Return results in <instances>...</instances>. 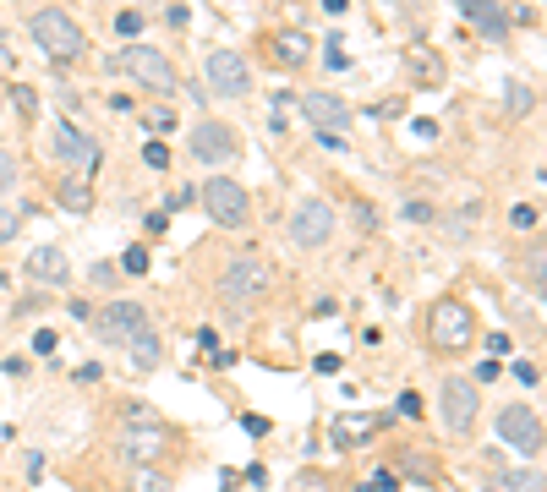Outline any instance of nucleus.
<instances>
[{
    "instance_id": "37",
    "label": "nucleus",
    "mask_w": 547,
    "mask_h": 492,
    "mask_svg": "<svg viewBox=\"0 0 547 492\" xmlns=\"http://www.w3.org/2000/svg\"><path fill=\"white\" fill-rule=\"evenodd\" d=\"M487 350H493V356H509V334H487Z\"/></svg>"
},
{
    "instance_id": "2",
    "label": "nucleus",
    "mask_w": 547,
    "mask_h": 492,
    "mask_svg": "<svg viewBox=\"0 0 547 492\" xmlns=\"http://www.w3.org/2000/svg\"><path fill=\"white\" fill-rule=\"evenodd\" d=\"M197 203L208 208V219H214L219 230H247L252 225V197H247V186H236L230 175H214V181L197 186Z\"/></svg>"
},
{
    "instance_id": "40",
    "label": "nucleus",
    "mask_w": 547,
    "mask_h": 492,
    "mask_svg": "<svg viewBox=\"0 0 547 492\" xmlns=\"http://www.w3.org/2000/svg\"><path fill=\"white\" fill-rule=\"evenodd\" d=\"M372 487L389 492V487H400V476H394V471H372Z\"/></svg>"
},
{
    "instance_id": "20",
    "label": "nucleus",
    "mask_w": 547,
    "mask_h": 492,
    "mask_svg": "<svg viewBox=\"0 0 547 492\" xmlns=\"http://www.w3.org/2000/svg\"><path fill=\"white\" fill-rule=\"evenodd\" d=\"M6 99L17 104V115H28V121H33V115H39V93H33L28 82H11V93H6Z\"/></svg>"
},
{
    "instance_id": "16",
    "label": "nucleus",
    "mask_w": 547,
    "mask_h": 492,
    "mask_svg": "<svg viewBox=\"0 0 547 492\" xmlns=\"http://www.w3.org/2000/svg\"><path fill=\"white\" fill-rule=\"evenodd\" d=\"M274 55H279L285 66H307V61H312V39H307L301 28H279V33H274Z\"/></svg>"
},
{
    "instance_id": "10",
    "label": "nucleus",
    "mask_w": 547,
    "mask_h": 492,
    "mask_svg": "<svg viewBox=\"0 0 547 492\" xmlns=\"http://www.w3.org/2000/svg\"><path fill=\"white\" fill-rule=\"evenodd\" d=\"M334 236V208L323 203V197H307V203H296V214H290V241L296 246H329Z\"/></svg>"
},
{
    "instance_id": "5",
    "label": "nucleus",
    "mask_w": 547,
    "mask_h": 492,
    "mask_svg": "<svg viewBox=\"0 0 547 492\" xmlns=\"http://www.w3.org/2000/svg\"><path fill=\"white\" fill-rule=\"evenodd\" d=\"M476 416H482V389L471 378H444V389H438V421L455 438H465L476 427Z\"/></svg>"
},
{
    "instance_id": "31",
    "label": "nucleus",
    "mask_w": 547,
    "mask_h": 492,
    "mask_svg": "<svg viewBox=\"0 0 547 492\" xmlns=\"http://www.w3.org/2000/svg\"><path fill=\"white\" fill-rule=\"evenodd\" d=\"M55 345H61V334H55V328H33V350H39V356H50Z\"/></svg>"
},
{
    "instance_id": "12",
    "label": "nucleus",
    "mask_w": 547,
    "mask_h": 492,
    "mask_svg": "<svg viewBox=\"0 0 547 492\" xmlns=\"http://www.w3.org/2000/svg\"><path fill=\"white\" fill-rule=\"evenodd\" d=\"M301 115H307L312 132H329V137L351 132V104L340 93H301Z\"/></svg>"
},
{
    "instance_id": "18",
    "label": "nucleus",
    "mask_w": 547,
    "mask_h": 492,
    "mask_svg": "<svg viewBox=\"0 0 547 492\" xmlns=\"http://www.w3.org/2000/svg\"><path fill=\"white\" fill-rule=\"evenodd\" d=\"M55 203H61L66 214H88V208H93V186L83 181V175H66V181L55 186Z\"/></svg>"
},
{
    "instance_id": "33",
    "label": "nucleus",
    "mask_w": 547,
    "mask_h": 492,
    "mask_svg": "<svg viewBox=\"0 0 547 492\" xmlns=\"http://www.w3.org/2000/svg\"><path fill=\"white\" fill-rule=\"evenodd\" d=\"M515 378L526 383V389H537L542 383V372H537V361H515Z\"/></svg>"
},
{
    "instance_id": "39",
    "label": "nucleus",
    "mask_w": 547,
    "mask_h": 492,
    "mask_svg": "<svg viewBox=\"0 0 547 492\" xmlns=\"http://www.w3.org/2000/svg\"><path fill=\"white\" fill-rule=\"evenodd\" d=\"M22 465H28V482H39V476H44V454H28Z\"/></svg>"
},
{
    "instance_id": "15",
    "label": "nucleus",
    "mask_w": 547,
    "mask_h": 492,
    "mask_svg": "<svg viewBox=\"0 0 547 492\" xmlns=\"http://www.w3.org/2000/svg\"><path fill=\"white\" fill-rule=\"evenodd\" d=\"M455 6H460L465 17H471L493 44H504V39H509V17H504V6H498V0H455Z\"/></svg>"
},
{
    "instance_id": "38",
    "label": "nucleus",
    "mask_w": 547,
    "mask_h": 492,
    "mask_svg": "<svg viewBox=\"0 0 547 492\" xmlns=\"http://www.w3.org/2000/svg\"><path fill=\"white\" fill-rule=\"evenodd\" d=\"M498 372H504V367H498V356H493V361H482V367H476V378H482V383H493Z\"/></svg>"
},
{
    "instance_id": "11",
    "label": "nucleus",
    "mask_w": 547,
    "mask_h": 492,
    "mask_svg": "<svg viewBox=\"0 0 547 492\" xmlns=\"http://www.w3.org/2000/svg\"><path fill=\"white\" fill-rule=\"evenodd\" d=\"M137 328H148V312L137 307V301H110V307L93 312V334H99L104 345H126Z\"/></svg>"
},
{
    "instance_id": "14",
    "label": "nucleus",
    "mask_w": 547,
    "mask_h": 492,
    "mask_svg": "<svg viewBox=\"0 0 547 492\" xmlns=\"http://www.w3.org/2000/svg\"><path fill=\"white\" fill-rule=\"evenodd\" d=\"M28 279L33 285H50V290H66L72 285V257L61 246H33L28 252Z\"/></svg>"
},
{
    "instance_id": "21",
    "label": "nucleus",
    "mask_w": 547,
    "mask_h": 492,
    "mask_svg": "<svg viewBox=\"0 0 547 492\" xmlns=\"http://www.w3.org/2000/svg\"><path fill=\"white\" fill-rule=\"evenodd\" d=\"M531 104H537V93L526 82H509V115H531Z\"/></svg>"
},
{
    "instance_id": "36",
    "label": "nucleus",
    "mask_w": 547,
    "mask_h": 492,
    "mask_svg": "<svg viewBox=\"0 0 547 492\" xmlns=\"http://www.w3.org/2000/svg\"><path fill=\"white\" fill-rule=\"evenodd\" d=\"M400 416L416 421V416H422V400H416V394H400Z\"/></svg>"
},
{
    "instance_id": "25",
    "label": "nucleus",
    "mask_w": 547,
    "mask_h": 492,
    "mask_svg": "<svg viewBox=\"0 0 547 492\" xmlns=\"http://www.w3.org/2000/svg\"><path fill=\"white\" fill-rule=\"evenodd\" d=\"M143 126H148L154 137H165L170 126H176V115H170V110H148V115H143Z\"/></svg>"
},
{
    "instance_id": "34",
    "label": "nucleus",
    "mask_w": 547,
    "mask_h": 492,
    "mask_svg": "<svg viewBox=\"0 0 547 492\" xmlns=\"http://www.w3.org/2000/svg\"><path fill=\"white\" fill-rule=\"evenodd\" d=\"M241 427H247L252 438H269V416H258V410H252V416H241Z\"/></svg>"
},
{
    "instance_id": "30",
    "label": "nucleus",
    "mask_w": 547,
    "mask_h": 492,
    "mask_svg": "<svg viewBox=\"0 0 547 492\" xmlns=\"http://www.w3.org/2000/svg\"><path fill=\"white\" fill-rule=\"evenodd\" d=\"M509 219H515V230H537V219H542V214H537V203H520Z\"/></svg>"
},
{
    "instance_id": "29",
    "label": "nucleus",
    "mask_w": 547,
    "mask_h": 492,
    "mask_svg": "<svg viewBox=\"0 0 547 492\" xmlns=\"http://www.w3.org/2000/svg\"><path fill=\"white\" fill-rule=\"evenodd\" d=\"M405 465H411V476H416V482H427V487H438V471H433V465H427V460H422V454H411V460H405Z\"/></svg>"
},
{
    "instance_id": "22",
    "label": "nucleus",
    "mask_w": 547,
    "mask_h": 492,
    "mask_svg": "<svg viewBox=\"0 0 547 492\" xmlns=\"http://www.w3.org/2000/svg\"><path fill=\"white\" fill-rule=\"evenodd\" d=\"M22 230V208H11V203H0V246H6L11 236Z\"/></svg>"
},
{
    "instance_id": "9",
    "label": "nucleus",
    "mask_w": 547,
    "mask_h": 492,
    "mask_svg": "<svg viewBox=\"0 0 547 492\" xmlns=\"http://www.w3.org/2000/svg\"><path fill=\"white\" fill-rule=\"evenodd\" d=\"M50 143H55V159L72 164L77 175H93V170H99V143H93V137H88L77 121H55Z\"/></svg>"
},
{
    "instance_id": "17",
    "label": "nucleus",
    "mask_w": 547,
    "mask_h": 492,
    "mask_svg": "<svg viewBox=\"0 0 547 492\" xmlns=\"http://www.w3.org/2000/svg\"><path fill=\"white\" fill-rule=\"evenodd\" d=\"M126 356H132L137 372H154L159 367V334H154V328H137V334L126 339Z\"/></svg>"
},
{
    "instance_id": "7",
    "label": "nucleus",
    "mask_w": 547,
    "mask_h": 492,
    "mask_svg": "<svg viewBox=\"0 0 547 492\" xmlns=\"http://www.w3.org/2000/svg\"><path fill=\"white\" fill-rule=\"evenodd\" d=\"M498 438H504L509 449H520L526 460H537L542 454V416L531 405H504L498 410Z\"/></svg>"
},
{
    "instance_id": "27",
    "label": "nucleus",
    "mask_w": 547,
    "mask_h": 492,
    "mask_svg": "<svg viewBox=\"0 0 547 492\" xmlns=\"http://www.w3.org/2000/svg\"><path fill=\"white\" fill-rule=\"evenodd\" d=\"M11 186H17V159H11L6 148H0V197H6Z\"/></svg>"
},
{
    "instance_id": "42",
    "label": "nucleus",
    "mask_w": 547,
    "mask_h": 492,
    "mask_svg": "<svg viewBox=\"0 0 547 492\" xmlns=\"http://www.w3.org/2000/svg\"><path fill=\"white\" fill-rule=\"evenodd\" d=\"M258 492H263V487H258Z\"/></svg>"
},
{
    "instance_id": "8",
    "label": "nucleus",
    "mask_w": 547,
    "mask_h": 492,
    "mask_svg": "<svg viewBox=\"0 0 547 492\" xmlns=\"http://www.w3.org/2000/svg\"><path fill=\"white\" fill-rule=\"evenodd\" d=\"M203 72H208V93H214V99H247L252 93V72L236 50H214Z\"/></svg>"
},
{
    "instance_id": "32",
    "label": "nucleus",
    "mask_w": 547,
    "mask_h": 492,
    "mask_svg": "<svg viewBox=\"0 0 547 492\" xmlns=\"http://www.w3.org/2000/svg\"><path fill=\"white\" fill-rule=\"evenodd\" d=\"M121 268H126V274H148V252H143V246H132V252L121 257Z\"/></svg>"
},
{
    "instance_id": "13",
    "label": "nucleus",
    "mask_w": 547,
    "mask_h": 492,
    "mask_svg": "<svg viewBox=\"0 0 547 492\" xmlns=\"http://www.w3.org/2000/svg\"><path fill=\"white\" fill-rule=\"evenodd\" d=\"M236 154H241V143L225 121H197L192 126V159L197 164H230Z\"/></svg>"
},
{
    "instance_id": "19",
    "label": "nucleus",
    "mask_w": 547,
    "mask_h": 492,
    "mask_svg": "<svg viewBox=\"0 0 547 492\" xmlns=\"http://www.w3.org/2000/svg\"><path fill=\"white\" fill-rule=\"evenodd\" d=\"M132 492H176V482H170L159 465H137V476H132Z\"/></svg>"
},
{
    "instance_id": "23",
    "label": "nucleus",
    "mask_w": 547,
    "mask_h": 492,
    "mask_svg": "<svg viewBox=\"0 0 547 492\" xmlns=\"http://www.w3.org/2000/svg\"><path fill=\"white\" fill-rule=\"evenodd\" d=\"M143 164H148V170H170V148H165V137H154V143L143 148Z\"/></svg>"
},
{
    "instance_id": "28",
    "label": "nucleus",
    "mask_w": 547,
    "mask_h": 492,
    "mask_svg": "<svg viewBox=\"0 0 547 492\" xmlns=\"http://www.w3.org/2000/svg\"><path fill=\"white\" fill-rule=\"evenodd\" d=\"M115 33H121V39H137V33H143V17H137V11H121V17H115Z\"/></svg>"
},
{
    "instance_id": "3",
    "label": "nucleus",
    "mask_w": 547,
    "mask_h": 492,
    "mask_svg": "<svg viewBox=\"0 0 547 492\" xmlns=\"http://www.w3.org/2000/svg\"><path fill=\"white\" fill-rule=\"evenodd\" d=\"M33 44H39L44 55H50V61H77V55H83V28H77L72 17H66L61 6H44V11H33Z\"/></svg>"
},
{
    "instance_id": "1",
    "label": "nucleus",
    "mask_w": 547,
    "mask_h": 492,
    "mask_svg": "<svg viewBox=\"0 0 547 492\" xmlns=\"http://www.w3.org/2000/svg\"><path fill=\"white\" fill-rule=\"evenodd\" d=\"M110 72L132 77L137 88H148V93H176L181 88V72L170 66V55L148 50V44H126V50L110 61Z\"/></svg>"
},
{
    "instance_id": "26",
    "label": "nucleus",
    "mask_w": 547,
    "mask_h": 492,
    "mask_svg": "<svg viewBox=\"0 0 547 492\" xmlns=\"http://www.w3.org/2000/svg\"><path fill=\"white\" fill-rule=\"evenodd\" d=\"M192 203H197V192H192V186H176V192L165 197V214H181V208H192Z\"/></svg>"
},
{
    "instance_id": "35",
    "label": "nucleus",
    "mask_w": 547,
    "mask_h": 492,
    "mask_svg": "<svg viewBox=\"0 0 547 492\" xmlns=\"http://www.w3.org/2000/svg\"><path fill=\"white\" fill-rule=\"evenodd\" d=\"M104 378V367H99V361H88V367H77V383H99Z\"/></svg>"
},
{
    "instance_id": "24",
    "label": "nucleus",
    "mask_w": 547,
    "mask_h": 492,
    "mask_svg": "<svg viewBox=\"0 0 547 492\" xmlns=\"http://www.w3.org/2000/svg\"><path fill=\"white\" fill-rule=\"evenodd\" d=\"M405 219H411V225H433L438 208H433V203H422V197H411V203H405Z\"/></svg>"
},
{
    "instance_id": "4",
    "label": "nucleus",
    "mask_w": 547,
    "mask_h": 492,
    "mask_svg": "<svg viewBox=\"0 0 547 492\" xmlns=\"http://www.w3.org/2000/svg\"><path fill=\"white\" fill-rule=\"evenodd\" d=\"M427 334H433L438 350H465L476 339V312L465 307V301L444 296V301H433V312H427Z\"/></svg>"
},
{
    "instance_id": "41",
    "label": "nucleus",
    "mask_w": 547,
    "mask_h": 492,
    "mask_svg": "<svg viewBox=\"0 0 547 492\" xmlns=\"http://www.w3.org/2000/svg\"><path fill=\"white\" fill-rule=\"evenodd\" d=\"M345 6H351V0H323V11H329V17H340Z\"/></svg>"
},
{
    "instance_id": "6",
    "label": "nucleus",
    "mask_w": 547,
    "mask_h": 492,
    "mask_svg": "<svg viewBox=\"0 0 547 492\" xmlns=\"http://www.w3.org/2000/svg\"><path fill=\"white\" fill-rule=\"evenodd\" d=\"M263 290H269V263H258V257H236V263L219 274V296H225L230 307H252Z\"/></svg>"
}]
</instances>
